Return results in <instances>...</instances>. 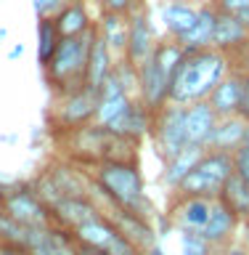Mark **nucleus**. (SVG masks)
I'll use <instances>...</instances> for the list:
<instances>
[{
    "mask_svg": "<svg viewBox=\"0 0 249 255\" xmlns=\"http://www.w3.org/2000/svg\"><path fill=\"white\" fill-rule=\"evenodd\" d=\"M228 72H231V61L218 48L186 51V56L180 59L178 69H175L170 80V101L183 104V107H188L194 101H204Z\"/></svg>",
    "mask_w": 249,
    "mask_h": 255,
    "instance_id": "nucleus-1",
    "label": "nucleus"
},
{
    "mask_svg": "<svg viewBox=\"0 0 249 255\" xmlns=\"http://www.w3.org/2000/svg\"><path fill=\"white\" fill-rule=\"evenodd\" d=\"M98 27H93L83 32L77 37H61L56 51L51 56V61L43 67L45 83L51 88L53 96L59 93H69L75 88L85 85V75H87V59H90V48L95 40Z\"/></svg>",
    "mask_w": 249,
    "mask_h": 255,
    "instance_id": "nucleus-2",
    "label": "nucleus"
},
{
    "mask_svg": "<svg viewBox=\"0 0 249 255\" xmlns=\"http://www.w3.org/2000/svg\"><path fill=\"white\" fill-rule=\"evenodd\" d=\"M231 173H234V154H231V151L207 149L194 170L175 186V194L218 199L220 191H223V183L228 181Z\"/></svg>",
    "mask_w": 249,
    "mask_h": 255,
    "instance_id": "nucleus-3",
    "label": "nucleus"
},
{
    "mask_svg": "<svg viewBox=\"0 0 249 255\" xmlns=\"http://www.w3.org/2000/svg\"><path fill=\"white\" fill-rule=\"evenodd\" d=\"M95 109H98V91L93 88H75L69 93L53 96V104L48 109V125L56 135H64L75 128H83L95 120Z\"/></svg>",
    "mask_w": 249,
    "mask_h": 255,
    "instance_id": "nucleus-4",
    "label": "nucleus"
},
{
    "mask_svg": "<svg viewBox=\"0 0 249 255\" xmlns=\"http://www.w3.org/2000/svg\"><path fill=\"white\" fill-rule=\"evenodd\" d=\"M93 178L101 183L103 191L119 207H127V210L146 194L138 162H111V159H103V162L93 165Z\"/></svg>",
    "mask_w": 249,
    "mask_h": 255,
    "instance_id": "nucleus-5",
    "label": "nucleus"
},
{
    "mask_svg": "<svg viewBox=\"0 0 249 255\" xmlns=\"http://www.w3.org/2000/svg\"><path fill=\"white\" fill-rule=\"evenodd\" d=\"M151 135H154V143L165 162L172 159L175 154H180L188 146L186 143V107L167 101L159 112H154Z\"/></svg>",
    "mask_w": 249,
    "mask_h": 255,
    "instance_id": "nucleus-6",
    "label": "nucleus"
},
{
    "mask_svg": "<svg viewBox=\"0 0 249 255\" xmlns=\"http://www.w3.org/2000/svg\"><path fill=\"white\" fill-rule=\"evenodd\" d=\"M111 130L101 123H87L83 128H75V130L64 133L61 141L67 146V157L77 165H98L103 162V154H106V143H109Z\"/></svg>",
    "mask_w": 249,
    "mask_h": 255,
    "instance_id": "nucleus-7",
    "label": "nucleus"
},
{
    "mask_svg": "<svg viewBox=\"0 0 249 255\" xmlns=\"http://www.w3.org/2000/svg\"><path fill=\"white\" fill-rule=\"evenodd\" d=\"M0 207H3V210L11 215L16 223H21V226H27V229L51 226V223H53L51 210L40 202V197L29 189V183H27V186L8 189L5 197H3V202H0Z\"/></svg>",
    "mask_w": 249,
    "mask_h": 255,
    "instance_id": "nucleus-8",
    "label": "nucleus"
},
{
    "mask_svg": "<svg viewBox=\"0 0 249 255\" xmlns=\"http://www.w3.org/2000/svg\"><path fill=\"white\" fill-rule=\"evenodd\" d=\"M106 218L114 223V229L122 234L125 239H130V242L138 247L141 253H146L151 250V247L157 245V229H154V223L146 221V218H141V215H135L133 210H127V207H109L106 213Z\"/></svg>",
    "mask_w": 249,
    "mask_h": 255,
    "instance_id": "nucleus-9",
    "label": "nucleus"
},
{
    "mask_svg": "<svg viewBox=\"0 0 249 255\" xmlns=\"http://www.w3.org/2000/svg\"><path fill=\"white\" fill-rule=\"evenodd\" d=\"M127 24H130V29H127V53H125V59L130 64H135V67H141V64L151 56V51H154V32H151L149 11L143 5L130 11L127 13Z\"/></svg>",
    "mask_w": 249,
    "mask_h": 255,
    "instance_id": "nucleus-10",
    "label": "nucleus"
},
{
    "mask_svg": "<svg viewBox=\"0 0 249 255\" xmlns=\"http://www.w3.org/2000/svg\"><path fill=\"white\" fill-rule=\"evenodd\" d=\"M138 101L151 112H159L170 101V80L159 72L151 56L138 67Z\"/></svg>",
    "mask_w": 249,
    "mask_h": 255,
    "instance_id": "nucleus-11",
    "label": "nucleus"
},
{
    "mask_svg": "<svg viewBox=\"0 0 249 255\" xmlns=\"http://www.w3.org/2000/svg\"><path fill=\"white\" fill-rule=\"evenodd\" d=\"M239 223H242V218H239V215L218 197L212 202L210 218H207V223L199 231H202V237L212 245V250H218V247H226L231 239H234Z\"/></svg>",
    "mask_w": 249,
    "mask_h": 255,
    "instance_id": "nucleus-12",
    "label": "nucleus"
},
{
    "mask_svg": "<svg viewBox=\"0 0 249 255\" xmlns=\"http://www.w3.org/2000/svg\"><path fill=\"white\" fill-rule=\"evenodd\" d=\"M212 202L215 199L210 197H186V194H175L172 205H170V221L172 226L183 229H202L207 218H210V210H212Z\"/></svg>",
    "mask_w": 249,
    "mask_h": 255,
    "instance_id": "nucleus-13",
    "label": "nucleus"
},
{
    "mask_svg": "<svg viewBox=\"0 0 249 255\" xmlns=\"http://www.w3.org/2000/svg\"><path fill=\"white\" fill-rule=\"evenodd\" d=\"M133 96L119 85V80L114 77V72L106 77V83L101 85L98 91V109H95V123L101 125H111L114 120H119L130 109Z\"/></svg>",
    "mask_w": 249,
    "mask_h": 255,
    "instance_id": "nucleus-14",
    "label": "nucleus"
},
{
    "mask_svg": "<svg viewBox=\"0 0 249 255\" xmlns=\"http://www.w3.org/2000/svg\"><path fill=\"white\" fill-rule=\"evenodd\" d=\"M45 173L51 175V181L61 191V197H87V191H90L93 175L83 173L77 162L72 165L67 159H56V162H51L45 167Z\"/></svg>",
    "mask_w": 249,
    "mask_h": 255,
    "instance_id": "nucleus-15",
    "label": "nucleus"
},
{
    "mask_svg": "<svg viewBox=\"0 0 249 255\" xmlns=\"http://www.w3.org/2000/svg\"><path fill=\"white\" fill-rule=\"evenodd\" d=\"M249 43V29L244 27V21L234 13H218L215 21V32H212V48H218L226 56L236 53L239 48H244Z\"/></svg>",
    "mask_w": 249,
    "mask_h": 255,
    "instance_id": "nucleus-16",
    "label": "nucleus"
},
{
    "mask_svg": "<svg viewBox=\"0 0 249 255\" xmlns=\"http://www.w3.org/2000/svg\"><path fill=\"white\" fill-rule=\"evenodd\" d=\"M51 215H53L56 226L72 231V229H77L80 223L101 215V210H98V205H95L90 197H64L61 202L51 210Z\"/></svg>",
    "mask_w": 249,
    "mask_h": 255,
    "instance_id": "nucleus-17",
    "label": "nucleus"
},
{
    "mask_svg": "<svg viewBox=\"0 0 249 255\" xmlns=\"http://www.w3.org/2000/svg\"><path fill=\"white\" fill-rule=\"evenodd\" d=\"M218 123V115L210 107V101H194L186 107V143L188 146H204L212 128Z\"/></svg>",
    "mask_w": 249,
    "mask_h": 255,
    "instance_id": "nucleus-18",
    "label": "nucleus"
},
{
    "mask_svg": "<svg viewBox=\"0 0 249 255\" xmlns=\"http://www.w3.org/2000/svg\"><path fill=\"white\" fill-rule=\"evenodd\" d=\"M210 107L218 117H234L239 115V104H242V72L231 69L226 77L215 85V91L207 96Z\"/></svg>",
    "mask_w": 249,
    "mask_h": 255,
    "instance_id": "nucleus-19",
    "label": "nucleus"
},
{
    "mask_svg": "<svg viewBox=\"0 0 249 255\" xmlns=\"http://www.w3.org/2000/svg\"><path fill=\"white\" fill-rule=\"evenodd\" d=\"M244 130H247V120L244 117H218L210 138H207L204 149H215V151H234L244 143Z\"/></svg>",
    "mask_w": 249,
    "mask_h": 255,
    "instance_id": "nucleus-20",
    "label": "nucleus"
},
{
    "mask_svg": "<svg viewBox=\"0 0 249 255\" xmlns=\"http://www.w3.org/2000/svg\"><path fill=\"white\" fill-rule=\"evenodd\" d=\"M106 128L111 133H119V135H127V138L141 141L143 135H151V128H154V112L146 109L138 99H133L130 109H127L119 120H114L111 125H106Z\"/></svg>",
    "mask_w": 249,
    "mask_h": 255,
    "instance_id": "nucleus-21",
    "label": "nucleus"
},
{
    "mask_svg": "<svg viewBox=\"0 0 249 255\" xmlns=\"http://www.w3.org/2000/svg\"><path fill=\"white\" fill-rule=\"evenodd\" d=\"M101 40L109 45L114 59H125L127 53V13H114V11H101V19L95 21Z\"/></svg>",
    "mask_w": 249,
    "mask_h": 255,
    "instance_id": "nucleus-22",
    "label": "nucleus"
},
{
    "mask_svg": "<svg viewBox=\"0 0 249 255\" xmlns=\"http://www.w3.org/2000/svg\"><path fill=\"white\" fill-rule=\"evenodd\" d=\"M53 21H56V29H59L61 37H77L95 24L90 19V13H87L85 0H69V3H64L53 13Z\"/></svg>",
    "mask_w": 249,
    "mask_h": 255,
    "instance_id": "nucleus-23",
    "label": "nucleus"
},
{
    "mask_svg": "<svg viewBox=\"0 0 249 255\" xmlns=\"http://www.w3.org/2000/svg\"><path fill=\"white\" fill-rule=\"evenodd\" d=\"M218 5H202L196 13V21L178 43L186 51H202V48H212V32H215V21H218Z\"/></svg>",
    "mask_w": 249,
    "mask_h": 255,
    "instance_id": "nucleus-24",
    "label": "nucleus"
},
{
    "mask_svg": "<svg viewBox=\"0 0 249 255\" xmlns=\"http://www.w3.org/2000/svg\"><path fill=\"white\" fill-rule=\"evenodd\" d=\"M114 56H111L109 45L101 40V35L95 32L93 48H90V59H87V75H85V85L93 88V91H101V85L106 83V77L114 69Z\"/></svg>",
    "mask_w": 249,
    "mask_h": 255,
    "instance_id": "nucleus-25",
    "label": "nucleus"
},
{
    "mask_svg": "<svg viewBox=\"0 0 249 255\" xmlns=\"http://www.w3.org/2000/svg\"><path fill=\"white\" fill-rule=\"evenodd\" d=\"M119 231L114 229V223H111L106 215H95V218L80 223L77 229H72V237L77 239V242L83 245H90V247H98V250H106V247L114 242V237Z\"/></svg>",
    "mask_w": 249,
    "mask_h": 255,
    "instance_id": "nucleus-26",
    "label": "nucleus"
},
{
    "mask_svg": "<svg viewBox=\"0 0 249 255\" xmlns=\"http://www.w3.org/2000/svg\"><path fill=\"white\" fill-rule=\"evenodd\" d=\"M204 151H207L204 146H186L180 154H175L172 159H167V162H165V173H162V183H165V186H170V189H175L196 167V162L202 159Z\"/></svg>",
    "mask_w": 249,
    "mask_h": 255,
    "instance_id": "nucleus-27",
    "label": "nucleus"
},
{
    "mask_svg": "<svg viewBox=\"0 0 249 255\" xmlns=\"http://www.w3.org/2000/svg\"><path fill=\"white\" fill-rule=\"evenodd\" d=\"M196 13H199V8L188 5V3H180V0L167 3V5L162 8V24H165L167 35L175 37V40H180L191 27H194Z\"/></svg>",
    "mask_w": 249,
    "mask_h": 255,
    "instance_id": "nucleus-28",
    "label": "nucleus"
},
{
    "mask_svg": "<svg viewBox=\"0 0 249 255\" xmlns=\"http://www.w3.org/2000/svg\"><path fill=\"white\" fill-rule=\"evenodd\" d=\"M220 199H223V202H226L242 221L249 218V183H247L244 178H239L236 173H231L228 181L223 183Z\"/></svg>",
    "mask_w": 249,
    "mask_h": 255,
    "instance_id": "nucleus-29",
    "label": "nucleus"
},
{
    "mask_svg": "<svg viewBox=\"0 0 249 255\" xmlns=\"http://www.w3.org/2000/svg\"><path fill=\"white\" fill-rule=\"evenodd\" d=\"M183 56H186V48H183L175 37L162 40V43H154V51H151V59H154V64L167 80H172V75H175V69H178Z\"/></svg>",
    "mask_w": 249,
    "mask_h": 255,
    "instance_id": "nucleus-30",
    "label": "nucleus"
},
{
    "mask_svg": "<svg viewBox=\"0 0 249 255\" xmlns=\"http://www.w3.org/2000/svg\"><path fill=\"white\" fill-rule=\"evenodd\" d=\"M59 40H61V35L56 29L53 16H37V64H40V69L51 61Z\"/></svg>",
    "mask_w": 249,
    "mask_h": 255,
    "instance_id": "nucleus-31",
    "label": "nucleus"
},
{
    "mask_svg": "<svg viewBox=\"0 0 249 255\" xmlns=\"http://www.w3.org/2000/svg\"><path fill=\"white\" fill-rule=\"evenodd\" d=\"M180 250H183V255H210L212 245L202 237V231H199V229H183Z\"/></svg>",
    "mask_w": 249,
    "mask_h": 255,
    "instance_id": "nucleus-32",
    "label": "nucleus"
},
{
    "mask_svg": "<svg viewBox=\"0 0 249 255\" xmlns=\"http://www.w3.org/2000/svg\"><path fill=\"white\" fill-rule=\"evenodd\" d=\"M234 173L249 183V143H242L234 151Z\"/></svg>",
    "mask_w": 249,
    "mask_h": 255,
    "instance_id": "nucleus-33",
    "label": "nucleus"
},
{
    "mask_svg": "<svg viewBox=\"0 0 249 255\" xmlns=\"http://www.w3.org/2000/svg\"><path fill=\"white\" fill-rule=\"evenodd\" d=\"M103 253H106V255H143L138 247H135L130 239H125L122 234H117V237H114V242H111Z\"/></svg>",
    "mask_w": 249,
    "mask_h": 255,
    "instance_id": "nucleus-34",
    "label": "nucleus"
},
{
    "mask_svg": "<svg viewBox=\"0 0 249 255\" xmlns=\"http://www.w3.org/2000/svg\"><path fill=\"white\" fill-rule=\"evenodd\" d=\"M101 11H114V13H130L141 8V0H98Z\"/></svg>",
    "mask_w": 249,
    "mask_h": 255,
    "instance_id": "nucleus-35",
    "label": "nucleus"
},
{
    "mask_svg": "<svg viewBox=\"0 0 249 255\" xmlns=\"http://www.w3.org/2000/svg\"><path fill=\"white\" fill-rule=\"evenodd\" d=\"M215 5H218V11H223V13L239 16L242 11L249 8V0H215Z\"/></svg>",
    "mask_w": 249,
    "mask_h": 255,
    "instance_id": "nucleus-36",
    "label": "nucleus"
},
{
    "mask_svg": "<svg viewBox=\"0 0 249 255\" xmlns=\"http://www.w3.org/2000/svg\"><path fill=\"white\" fill-rule=\"evenodd\" d=\"M64 3H69V0H35V11L37 16H53Z\"/></svg>",
    "mask_w": 249,
    "mask_h": 255,
    "instance_id": "nucleus-37",
    "label": "nucleus"
},
{
    "mask_svg": "<svg viewBox=\"0 0 249 255\" xmlns=\"http://www.w3.org/2000/svg\"><path fill=\"white\" fill-rule=\"evenodd\" d=\"M239 117L249 123V72L242 75V104H239Z\"/></svg>",
    "mask_w": 249,
    "mask_h": 255,
    "instance_id": "nucleus-38",
    "label": "nucleus"
},
{
    "mask_svg": "<svg viewBox=\"0 0 249 255\" xmlns=\"http://www.w3.org/2000/svg\"><path fill=\"white\" fill-rule=\"evenodd\" d=\"M0 255H32L24 245H16V242H3L0 239Z\"/></svg>",
    "mask_w": 249,
    "mask_h": 255,
    "instance_id": "nucleus-39",
    "label": "nucleus"
},
{
    "mask_svg": "<svg viewBox=\"0 0 249 255\" xmlns=\"http://www.w3.org/2000/svg\"><path fill=\"white\" fill-rule=\"evenodd\" d=\"M75 242H77V239H75ZM75 255H106V253L98 250V247H90V245L77 242V247H75Z\"/></svg>",
    "mask_w": 249,
    "mask_h": 255,
    "instance_id": "nucleus-40",
    "label": "nucleus"
},
{
    "mask_svg": "<svg viewBox=\"0 0 249 255\" xmlns=\"http://www.w3.org/2000/svg\"><path fill=\"white\" fill-rule=\"evenodd\" d=\"M21 53H24V45H21V43H16V45L11 48V51H8V59H11V61H13V59H19V56H21Z\"/></svg>",
    "mask_w": 249,
    "mask_h": 255,
    "instance_id": "nucleus-41",
    "label": "nucleus"
},
{
    "mask_svg": "<svg viewBox=\"0 0 249 255\" xmlns=\"http://www.w3.org/2000/svg\"><path fill=\"white\" fill-rule=\"evenodd\" d=\"M242 237H244V245L249 247V218L242 221Z\"/></svg>",
    "mask_w": 249,
    "mask_h": 255,
    "instance_id": "nucleus-42",
    "label": "nucleus"
},
{
    "mask_svg": "<svg viewBox=\"0 0 249 255\" xmlns=\"http://www.w3.org/2000/svg\"><path fill=\"white\" fill-rule=\"evenodd\" d=\"M239 19H242V21H244V27L249 29V8H247V11H242V13H239Z\"/></svg>",
    "mask_w": 249,
    "mask_h": 255,
    "instance_id": "nucleus-43",
    "label": "nucleus"
},
{
    "mask_svg": "<svg viewBox=\"0 0 249 255\" xmlns=\"http://www.w3.org/2000/svg\"><path fill=\"white\" fill-rule=\"evenodd\" d=\"M143 255H165L162 250H159V247L154 245V247H151V250H146V253H143Z\"/></svg>",
    "mask_w": 249,
    "mask_h": 255,
    "instance_id": "nucleus-44",
    "label": "nucleus"
},
{
    "mask_svg": "<svg viewBox=\"0 0 249 255\" xmlns=\"http://www.w3.org/2000/svg\"><path fill=\"white\" fill-rule=\"evenodd\" d=\"M226 255H247V253H244V250H228Z\"/></svg>",
    "mask_w": 249,
    "mask_h": 255,
    "instance_id": "nucleus-45",
    "label": "nucleus"
},
{
    "mask_svg": "<svg viewBox=\"0 0 249 255\" xmlns=\"http://www.w3.org/2000/svg\"><path fill=\"white\" fill-rule=\"evenodd\" d=\"M5 35H8V29H5V27H0V40H5Z\"/></svg>",
    "mask_w": 249,
    "mask_h": 255,
    "instance_id": "nucleus-46",
    "label": "nucleus"
},
{
    "mask_svg": "<svg viewBox=\"0 0 249 255\" xmlns=\"http://www.w3.org/2000/svg\"><path fill=\"white\" fill-rule=\"evenodd\" d=\"M244 143H249V123H247V130H244Z\"/></svg>",
    "mask_w": 249,
    "mask_h": 255,
    "instance_id": "nucleus-47",
    "label": "nucleus"
},
{
    "mask_svg": "<svg viewBox=\"0 0 249 255\" xmlns=\"http://www.w3.org/2000/svg\"><path fill=\"white\" fill-rule=\"evenodd\" d=\"M5 191H8L5 186H0V202H3V197H5Z\"/></svg>",
    "mask_w": 249,
    "mask_h": 255,
    "instance_id": "nucleus-48",
    "label": "nucleus"
}]
</instances>
